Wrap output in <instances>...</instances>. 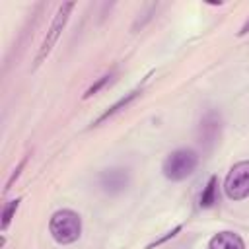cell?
Wrapping results in <instances>:
<instances>
[{"label":"cell","instance_id":"6da1fadb","mask_svg":"<svg viewBox=\"0 0 249 249\" xmlns=\"http://www.w3.org/2000/svg\"><path fill=\"white\" fill-rule=\"evenodd\" d=\"M49 230H51V235L54 237L56 243L68 245V243H74L80 237L82 222H80V216L76 212H72V210H58V212L53 214Z\"/></svg>","mask_w":249,"mask_h":249},{"label":"cell","instance_id":"7a4b0ae2","mask_svg":"<svg viewBox=\"0 0 249 249\" xmlns=\"http://www.w3.org/2000/svg\"><path fill=\"white\" fill-rule=\"evenodd\" d=\"M198 163V156L193 150H175L163 161V175L171 181L187 179Z\"/></svg>","mask_w":249,"mask_h":249},{"label":"cell","instance_id":"3957f363","mask_svg":"<svg viewBox=\"0 0 249 249\" xmlns=\"http://www.w3.org/2000/svg\"><path fill=\"white\" fill-rule=\"evenodd\" d=\"M224 189L231 200H241L249 196V161H239L230 169Z\"/></svg>","mask_w":249,"mask_h":249},{"label":"cell","instance_id":"277c9868","mask_svg":"<svg viewBox=\"0 0 249 249\" xmlns=\"http://www.w3.org/2000/svg\"><path fill=\"white\" fill-rule=\"evenodd\" d=\"M72 8H74L72 2L62 4V6L58 8V12H56V16H54V19H53V23H51V27H49V31H47V37H45V41H43V45H41V51H39V54H37V64L51 53V49H53V45L56 43V39H58L62 27L66 25V19H68V14H70Z\"/></svg>","mask_w":249,"mask_h":249},{"label":"cell","instance_id":"5b68a950","mask_svg":"<svg viewBox=\"0 0 249 249\" xmlns=\"http://www.w3.org/2000/svg\"><path fill=\"white\" fill-rule=\"evenodd\" d=\"M126 173L123 169H109L101 175V187L107 191V193H117V191H123L126 187Z\"/></svg>","mask_w":249,"mask_h":249},{"label":"cell","instance_id":"8992f818","mask_svg":"<svg viewBox=\"0 0 249 249\" xmlns=\"http://www.w3.org/2000/svg\"><path fill=\"white\" fill-rule=\"evenodd\" d=\"M210 249H245V243L233 231H220L210 239Z\"/></svg>","mask_w":249,"mask_h":249},{"label":"cell","instance_id":"52a82bcc","mask_svg":"<svg viewBox=\"0 0 249 249\" xmlns=\"http://www.w3.org/2000/svg\"><path fill=\"white\" fill-rule=\"evenodd\" d=\"M216 195H218V179L216 177H210L208 183H206V187H204V191H202V195H200V206L202 208L212 206L216 202Z\"/></svg>","mask_w":249,"mask_h":249},{"label":"cell","instance_id":"ba28073f","mask_svg":"<svg viewBox=\"0 0 249 249\" xmlns=\"http://www.w3.org/2000/svg\"><path fill=\"white\" fill-rule=\"evenodd\" d=\"M138 93H140V89H132L130 93H126L124 97H121V99H119V101H117L115 105H111V107H109V109H107V111H105V113H103V115H101V117H99V119H97V121H95L93 124H99L101 121H105V119H109L111 115H115V113H117L119 109L126 107V105H128V103H130V101H132V99H134V97H136Z\"/></svg>","mask_w":249,"mask_h":249},{"label":"cell","instance_id":"9c48e42d","mask_svg":"<svg viewBox=\"0 0 249 249\" xmlns=\"http://www.w3.org/2000/svg\"><path fill=\"white\" fill-rule=\"evenodd\" d=\"M18 206H19V198H16V200H12L6 208H4V214H2V228L6 230L8 228V224H10V220H12V216H14V212L18 210Z\"/></svg>","mask_w":249,"mask_h":249},{"label":"cell","instance_id":"30bf717a","mask_svg":"<svg viewBox=\"0 0 249 249\" xmlns=\"http://www.w3.org/2000/svg\"><path fill=\"white\" fill-rule=\"evenodd\" d=\"M109 80H111V74H107V76H103L99 82H95V84H93V86H91V88H89V89L84 93V99H88V97H91L93 93H97V91H99V89H101V88H103V86H105Z\"/></svg>","mask_w":249,"mask_h":249},{"label":"cell","instance_id":"8fae6325","mask_svg":"<svg viewBox=\"0 0 249 249\" xmlns=\"http://www.w3.org/2000/svg\"><path fill=\"white\" fill-rule=\"evenodd\" d=\"M245 33H249V19L243 23V27H241V31H239V35H245Z\"/></svg>","mask_w":249,"mask_h":249}]
</instances>
